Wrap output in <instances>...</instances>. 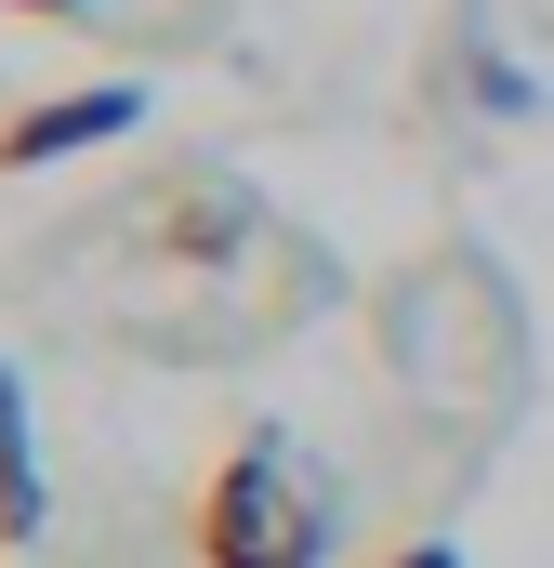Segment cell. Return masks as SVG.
I'll list each match as a JSON object with an SVG mask.
<instances>
[{"mask_svg": "<svg viewBox=\"0 0 554 568\" xmlns=\"http://www.w3.org/2000/svg\"><path fill=\"white\" fill-rule=\"evenodd\" d=\"M330 542H343V503L290 436H238L185 503V556L198 568H330Z\"/></svg>", "mask_w": 554, "mask_h": 568, "instance_id": "cell-2", "label": "cell"}, {"mask_svg": "<svg viewBox=\"0 0 554 568\" xmlns=\"http://www.w3.org/2000/svg\"><path fill=\"white\" fill-rule=\"evenodd\" d=\"M383 357L435 424L502 436L529 397V331H515V278L489 252H422L410 278L383 291Z\"/></svg>", "mask_w": 554, "mask_h": 568, "instance_id": "cell-1", "label": "cell"}, {"mask_svg": "<svg viewBox=\"0 0 554 568\" xmlns=\"http://www.w3.org/2000/svg\"><path fill=\"white\" fill-rule=\"evenodd\" d=\"M40 436H27V384H13V357H0V556H27L40 542Z\"/></svg>", "mask_w": 554, "mask_h": 568, "instance_id": "cell-4", "label": "cell"}, {"mask_svg": "<svg viewBox=\"0 0 554 568\" xmlns=\"http://www.w3.org/2000/svg\"><path fill=\"white\" fill-rule=\"evenodd\" d=\"M120 133H145V80L40 93V106H13V120H0V172H53V159H80V145H120Z\"/></svg>", "mask_w": 554, "mask_h": 568, "instance_id": "cell-3", "label": "cell"}, {"mask_svg": "<svg viewBox=\"0 0 554 568\" xmlns=\"http://www.w3.org/2000/svg\"><path fill=\"white\" fill-rule=\"evenodd\" d=\"M0 13H106V0H0Z\"/></svg>", "mask_w": 554, "mask_h": 568, "instance_id": "cell-6", "label": "cell"}, {"mask_svg": "<svg viewBox=\"0 0 554 568\" xmlns=\"http://www.w3.org/2000/svg\"><path fill=\"white\" fill-rule=\"evenodd\" d=\"M383 568H462V542H435V529H422V542H397Z\"/></svg>", "mask_w": 554, "mask_h": 568, "instance_id": "cell-5", "label": "cell"}]
</instances>
